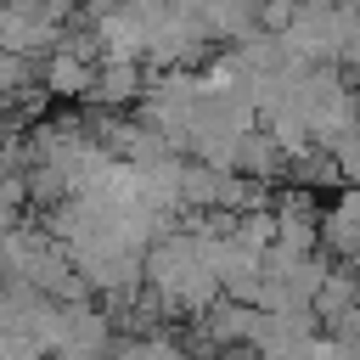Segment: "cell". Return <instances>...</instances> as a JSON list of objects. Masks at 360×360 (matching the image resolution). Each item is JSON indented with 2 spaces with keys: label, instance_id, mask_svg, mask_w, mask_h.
I'll return each mask as SVG.
<instances>
[{
  "label": "cell",
  "instance_id": "cell-2",
  "mask_svg": "<svg viewBox=\"0 0 360 360\" xmlns=\"http://www.w3.org/2000/svg\"><path fill=\"white\" fill-rule=\"evenodd\" d=\"M354 304H360V270H354Z\"/></svg>",
  "mask_w": 360,
  "mask_h": 360
},
{
  "label": "cell",
  "instance_id": "cell-1",
  "mask_svg": "<svg viewBox=\"0 0 360 360\" xmlns=\"http://www.w3.org/2000/svg\"><path fill=\"white\" fill-rule=\"evenodd\" d=\"M326 242L338 248V253H349V259H360V197H349L332 219H326Z\"/></svg>",
  "mask_w": 360,
  "mask_h": 360
}]
</instances>
